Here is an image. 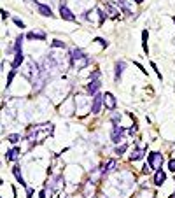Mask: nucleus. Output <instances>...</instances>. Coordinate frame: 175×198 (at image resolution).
I'll return each instance as SVG.
<instances>
[{
  "instance_id": "1",
  "label": "nucleus",
  "mask_w": 175,
  "mask_h": 198,
  "mask_svg": "<svg viewBox=\"0 0 175 198\" xmlns=\"http://www.w3.org/2000/svg\"><path fill=\"white\" fill-rule=\"evenodd\" d=\"M53 133V124H40V126H35V128L30 130V135H28V139L32 140V142H42L47 135Z\"/></svg>"
},
{
  "instance_id": "2",
  "label": "nucleus",
  "mask_w": 175,
  "mask_h": 198,
  "mask_svg": "<svg viewBox=\"0 0 175 198\" xmlns=\"http://www.w3.org/2000/svg\"><path fill=\"white\" fill-rule=\"evenodd\" d=\"M147 163L153 170H159L161 165H163V154L161 153H151L147 156Z\"/></svg>"
},
{
  "instance_id": "3",
  "label": "nucleus",
  "mask_w": 175,
  "mask_h": 198,
  "mask_svg": "<svg viewBox=\"0 0 175 198\" xmlns=\"http://www.w3.org/2000/svg\"><path fill=\"white\" fill-rule=\"evenodd\" d=\"M102 105H104V95H100V93L93 95V102H91V109H89L91 114H98Z\"/></svg>"
},
{
  "instance_id": "4",
  "label": "nucleus",
  "mask_w": 175,
  "mask_h": 198,
  "mask_svg": "<svg viewBox=\"0 0 175 198\" xmlns=\"http://www.w3.org/2000/svg\"><path fill=\"white\" fill-rule=\"evenodd\" d=\"M123 135H124V128L116 124L114 130H112V142H114V144H119V142H123Z\"/></svg>"
},
{
  "instance_id": "5",
  "label": "nucleus",
  "mask_w": 175,
  "mask_h": 198,
  "mask_svg": "<svg viewBox=\"0 0 175 198\" xmlns=\"http://www.w3.org/2000/svg\"><path fill=\"white\" fill-rule=\"evenodd\" d=\"M60 16L63 18V19H67V21H75V19H77V18L72 14L70 9L65 6V4H61V6H60Z\"/></svg>"
},
{
  "instance_id": "6",
  "label": "nucleus",
  "mask_w": 175,
  "mask_h": 198,
  "mask_svg": "<svg viewBox=\"0 0 175 198\" xmlns=\"http://www.w3.org/2000/svg\"><path fill=\"white\" fill-rule=\"evenodd\" d=\"M100 86H102L100 79H91V81H89V84L86 86V91L89 93V95H96L98 90H100Z\"/></svg>"
},
{
  "instance_id": "7",
  "label": "nucleus",
  "mask_w": 175,
  "mask_h": 198,
  "mask_svg": "<svg viewBox=\"0 0 175 198\" xmlns=\"http://www.w3.org/2000/svg\"><path fill=\"white\" fill-rule=\"evenodd\" d=\"M104 105L107 109H110V111H114V109H116L117 102H116V98H114L112 93H105V95H104Z\"/></svg>"
},
{
  "instance_id": "8",
  "label": "nucleus",
  "mask_w": 175,
  "mask_h": 198,
  "mask_svg": "<svg viewBox=\"0 0 175 198\" xmlns=\"http://www.w3.org/2000/svg\"><path fill=\"white\" fill-rule=\"evenodd\" d=\"M119 7H116L114 4H110V2H107V4H105V12H107V14H109L110 18H117L119 16Z\"/></svg>"
},
{
  "instance_id": "9",
  "label": "nucleus",
  "mask_w": 175,
  "mask_h": 198,
  "mask_svg": "<svg viewBox=\"0 0 175 198\" xmlns=\"http://www.w3.org/2000/svg\"><path fill=\"white\" fill-rule=\"evenodd\" d=\"M70 63H72V67H74V69L81 70V69H84V67H88V65H89V58H88V56H82V58L75 60V61H70Z\"/></svg>"
},
{
  "instance_id": "10",
  "label": "nucleus",
  "mask_w": 175,
  "mask_h": 198,
  "mask_svg": "<svg viewBox=\"0 0 175 198\" xmlns=\"http://www.w3.org/2000/svg\"><path fill=\"white\" fill-rule=\"evenodd\" d=\"M130 2H133V0H117V7L124 14H133V11H131V7H130Z\"/></svg>"
},
{
  "instance_id": "11",
  "label": "nucleus",
  "mask_w": 175,
  "mask_h": 198,
  "mask_svg": "<svg viewBox=\"0 0 175 198\" xmlns=\"http://www.w3.org/2000/svg\"><path fill=\"white\" fill-rule=\"evenodd\" d=\"M23 60H25V54H23L21 49H18L16 53H14V60H12V69H18L23 63Z\"/></svg>"
},
{
  "instance_id": "12",
  "label": "nucleus",
  "mask_w": 175,
  "mask_h": 198,
  "mask_svg": "<svg viewBox=\"0 0 175 198\" xmlns=\"http://www.w3.org/2000/svg\"><path fill=\"white\" fill-rule=\"evenodd\" d=\"M165 181H166L165 172L163 170H156V174H154V184H156V186H163Z\"/></svg>"
},
{
  "instance_id": "13",
  "label": "nucleus",
  "mask_w": 175,
  "mask_h": 198,
  "mask_svg": "<svg viewBox=\"0 0 175 198\" xmlns=\"http://www.w3.org/2000/svg\"><path fill=\"white\" fill-rule=\"evenodd\" d=\"M37 11L39 14H42V16H53V11H51V7L49 6H44V4H39L37 2Z\"/></svg>"
},
{
  "instance_id": "14",
  "label": "nucleus",
  "mask_w": 175,
  "mask_h": 198,
  "mask_svg": "<svg viewBox=\"0 0 175 198\" xmlns=\"http://www.w3.org/2000/svg\"><path fill=\"white\" fill-rule=\"evenodd\" d=\"M12 174H14V177L18 179V182H19L21 186L26 187V182H25V179H23V175H21V172H19V166H18V165L14 166V168H12Z\"/></svg>"
},
{
  "instance_id": "15",
  "label": "nucleus",
  "mask_w": 175,
  "mask_h": 198,
  "mask_svg": "<svg viewBox=\"0 0 175 198\" xmlns=\"http://www.w3.org/2000/svg\"><path fill=\"white\" fill-rule=\"evenodd\" d=\"M124 67H126L124 61H117V63H116V81L121 79V75H123V70H124Z\"/></svg>"
},
{
  "instance_id": "16",
  "label": "nucleus",
  "mask_w": 175,
  "mask_h": 198,
  "mask_svg": "<svg viewBox=\"0 0 175 198\" xmlns=\"http://www.w3.org/2000/svg\"><path fill=\"white\" fill-rule=\"evenodd\" d=\"M18 154H19V149H18V147H14V149H11V151H7V153H6V160L7 161L18 160Z\"/></svg>"
},
{
  "instance_id": "17",
  "label": "nucleus",
  "mask_w": 175,
  "mask_h": 198,
  "mask_svg": "<svg viewBox=\"0 0 175 198\" xmlns=\"http://www.w3.org/2000/svg\"><path fill=\"white\" fill-rule=\"evenodd\" d=\"M26 39H37V40H46V33H44V32H30V33H26Z\"/></svg>"
},
{
  "instance_id": "18",
  "label": "nucleus",
  "mask_w": 175,
  "mask_h": 198,
  "mask_svg": "<svg viewBox=\"0 0 175 198\" xmlns=\"http://www.w3.org/2000/svg\"><path fill=\"white\" fill-rule=\"evenodd\" d=\"M142 156H144V149H133L131 151V154H130V160L137 161V160H140Z\"/></svg>"
},
{
  "instance_id": "19",
  "label": "nucleus",
  "mask_w": 175,
  "mask_h": 198,
  "mask_svg": "<svg viewBox=\"0 0 175 198\" xmlns=\"http://www.w3.org/2000/svg\"><path fill=\"white\" fill-rule=\"evenodd\" d=\"M114 166H116V160H109V161H107V165H105V168H104V174L112 172V170H114Z\"/></svg>"
},
{
  "instance_id": "20",
  "label": "nucleus",
  "mask_w": 175,
  "mask_h": 198,
  "mask_svg": "<svg viewBox=\"0 0 175 198\" xmlns=\"http://www.w3.org/2000/svg\"><path fill=\"white\" fill-rule=\"evenodd\" d=\"M19 139H21V137H19L18 133H11V135H7V140H9L11 144H16V142H18Z\"/></svg>"
},
{
  "instance_id": "21",
  "label": "nucleus",
  "mask_w": 175,
  "mask_h": 198,
  "mask_svg": "<svg viewBox=\"0 0 175 198\" xmlns=\"http://www.w3.org/2000/svg\"><path fill=\"white\" fill-rule=\"evenodd\" d=\"M14 75H16V69H12L11 72H9V77H7V86H11L12 79H14Z\"/></svg>"
},
{
  "instance_id": "22",
  "label": "nucleus",
  "mask_w": 175,
  "mask_h": 198,
  "mask_svg": "<svg viewBox=\"0 0 175 198\" xmlns=\"http://www.w3.org/2000/svg\"><path fill=\"white\" fill-rule=\"evenodd\" d=\"M51 48H65V42H61V40H53V42H51Z\"/></svg>"
},
{
  "instance_id": "23",
  "label": "nucleus",
  "mask_w": 175,
  "mask_h": 198,
  "mask_svg": "<svg viewBox=\"0 0 175 198\" xmlns=\"http://www.w3.org/2000/svg\"><path fill=\"white\" fill-rule=\"evenodd\" d=\"M126 149H128V145L124 144V145H121V147H116V151H114V153H116V154H119V156H121V154H123V153H124Z\"/></svg>"
},
{
  "instance_id": "24",
  "label": "nucleus",
  "mask_w": 175,
  "mask_h": 198,
  "mask_svg": "<svg viewBox=\"0 0 175 198\" xmlns=\"http://www.w3.org/2000/svg\"><path fill=\"white\" fill-rule=\"evenodd\" d=\"M14 23H16V25H18L19 28H25V23H23L21 19H19V18H14Z\"/></svg>"
},
{
  "instance_id": "25",
  "label": "nucleus",
  "mask_w": 175,
  "mask_h": 198,
  "mask_svg": "<svg viewBox=\"0 0 175 198\" xmlns=\"http://www.w3.org/2000/svg\"><path fill=\"white\" fill-rule=\"evenodd\" d=\"M168 168H170V170H172V172L175 174V160H170V163H168Z\"/></svg>"
},
{
  "instance_id": "26",
  "label": "nucleus",
  "mask_w": 175,
  "mask_h": 198,
  "mask_svg": "<svg viewBox=\"0 0 175 198\" xmlns=\"http://www.w3.org/2000/svg\"><path fill=\"white\" fill-rule=\"evenodd\" d=\"M89 77H91V79H100V70H95L93 74L89 75Z\"/></svg>"
},
{
  "instance_id": "27",
  "label": "nucleus",
  "mask_w": 175,
  "mask_h": 198,
  "mask_svg": "<svg viewBox=\"0 0 175 198\" xmlns=\"http://www.w3.org/2000/svg\"><path fill=\"white\" fill-rule=\"evenodd\" d=\"M26 195H28L26 198H32L33 196V189H32V187H26Z\"/></svg>"
},
{
  "instance_id": "28",
  "label": "nucleus",
  "mask_w": 175,
  "mask_h": 198,
  "mask_svg": "<svg viewBox=\"0 0 175 198\" xmlns=\"http://www.w3.org/2000/svg\"><path fill=\"white\" fill-rule=\"evenodd\" d=\"M7 16H9V12H7V11H2V19H7Z\"/></svg>"
},
{
  "instance_id": "29",
  "label": "nucleus",
  "mask_w": 175,
  "mask_h": 198,
  "mask_svg": "<svg viewBox=\"0 0 175 198\" xmlns=\"http://www.w3.org/2000/svg\"><path fill=\"white\" fill-rule=\"evenodd\" d=\"M39 198H46V191H40V193H39Z\"/></svg>"
},
{
  "instance_id": "30",
  "label": "nucleus",
  "mask_w": 175,
  "mask_h": 198,
  "mask_svg": "<svg viewBox=\"0 0 175 198\" xmlns=\"http://www.w3.org/2000/svg\"><path fill=\"white\" fill-rule=\"evenodd\" d=\"M135 2H137V4H142V2H144V0H135Z\"/></svg>"
},
{
  "instance_id": "31",
  "label": "nucleus",
  "mask_w": 175,
  "mask_h": 198,
  "mask_svg": "<svg viewBox=\"0 0 175 198\" xmlns=\"http://www.w3.org/2000/svg\"><path fill=\"white\" fill-rule=\"evenodd\" d=\"M173 23H175V16H173Z\"/></svg>"
},
{
  "instance_id": "32",
  "label": "nucleus",
  "mask_w": 175,
  "mask_h": 198,
  "mask_svg": "<svg viewBox=\"0 0 175 198\" xmlns=\"http://www.w3.org/2000/svg\"><path fill=\"white\" fill-rule=\"evenodd\" d=\"M172 198H175V195H173V196H172Z\"/></svg>"
}]
</instances>
